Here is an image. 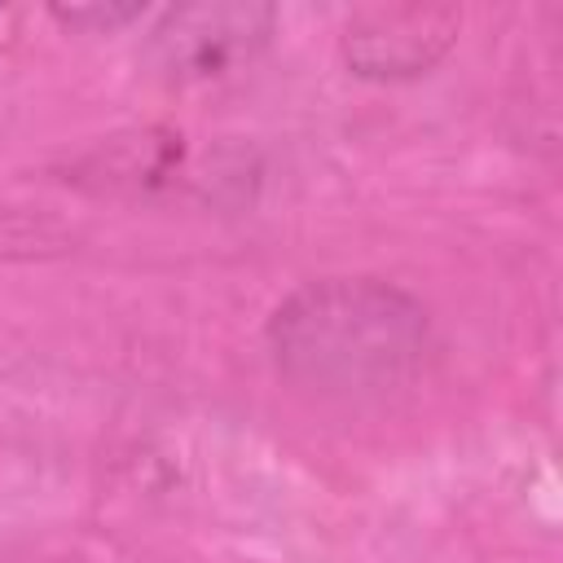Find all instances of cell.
I'll list each match as a JSON object with an SVG mask.
<instances>
[{"label":"cell","mask_w":563,"mask_h":563,"mask_svg":"<svg viewBox=\"0 0 563 563\" xmlns=\"http://www.w3.org/2000/svg\"><path fill=\"white\" fill-rule=\"evenodd\" d=\"M457 40V9L444 4H391L365 9L343 31V62L361 79L400 84L427 75Z\"/></svg>","instance_id":"3957f363"},{"label":"cell","mask_w":563,"mask_h":563,"mask_svg":"<svg viewBox=\"0 0 563 563\" xmlns=\"http://www.w3.org/2000/svg\"><path fill=\"white\" fill-rule=\"evenodd\" d=\"M53 18L70 31H88V35H110L123 31L128 22L145 18V4H57Z\"/></svg>","instance_id":"277c9868"},{"label":"cell","mask_w":563,"mask_h":563,"mask_svg":"<svg viewBox=\"0 0 563 563\" xmlns=\"http://www.w3.org/2000/svg\"><path fill=\"white\" fill-rule=\"evenodd\" d=\"M277 31V9L255 0L172 4L141 40L145 66L167 84H211L251 66Z\"/></svg>","instance_id":"7a4b0ae2"},{"label":"cell","mask_w":563,"mask_h":563,"mask_svg":"<svg viewBox=\"0 0 563 563\" xmlns=\"http://www.w3.org/2000/svg\"><path fill=\"white\" fill-rule=\"evenodd\" d=\"M264 347L273 369L308 396H383L422 369L431 312L387 277H317L268 312Z\"/></svg>","instance_id":"6da1fadb"}]
</instances>
